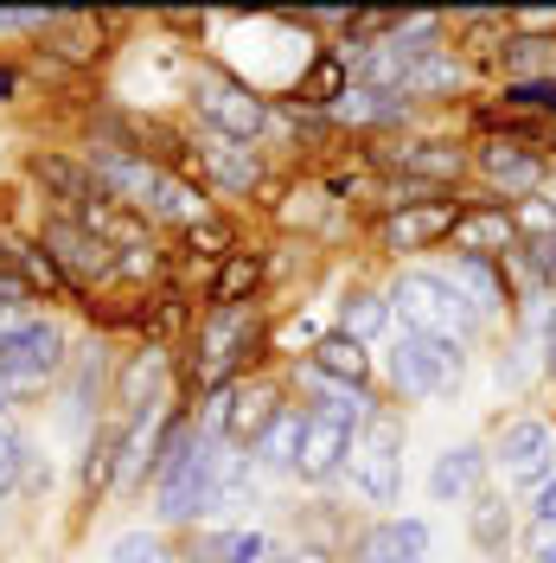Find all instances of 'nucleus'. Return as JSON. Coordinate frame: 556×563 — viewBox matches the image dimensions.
I'll use <instances>...</instances> for the list:
<instances>
[{
	"mask_svg": "<svg viewBox=\"0 0 556 563\" xmlns=\"http://www.w3.org/2000/svg\"><path fill=\"white\" fill-rule=\"evenodd\" d=\"M383 295H390V320H403V333L448 340V346H467L480 333V320H487L454 288V276H435V269H403Z\"/></svg>",
	"mask_w": 556,
	"mask_h": 563,
	"instance_id": "1",
	"label": "nucleus"
},
{
	"mask_svg": "<svg viewBox=\"0 0 556 563\" xmlns=\"http://www.w3.org/2000/svg\"><path fill=\"white\" fill-rule=\"evenodd\" d=\"M218 435L205 429H179L167 461H160V474H154V512H160V526H199L211 512V493H218Z\"/></svg>",
	"mask_w": 556,
	"mask_h": 563,
	"instance_id": "2",
	"label": "nucleus"
},
{
	"mask_svg": "<svg viewBox=\"0 0 556 563\" xmlns=\"http://www.w3.org/2000/svg\"><path fill=\"white\" fill-rule=\"evenodd\" d=\"M346 474L365 506H397V493H403V417L378 410V417L365 422L346 455Z\"/></svg>",
	"mask_w": 556,
	"mask_h": 563,
	"instance_id": "3",
	"label": "nucleus"
},
{
	"mask_svg": "<svg viewBox=\"0 0 556 563\" xmlns=\"http://www.w3.org/2000/svg\"><path fill=\"white\" fill-rule=\"evenodd\" d=\"M371 167L383 179H416V186H435V192H454L460 174L474 167V154L448 135H410V141H383L371 147Z\"/></svg>",
	"mask_w": 556,
	"mask_h": 563,
	"instance_id": "4",
	"label": "nucleus"
},
{
	"mask_svg": "<svg viewBox=\"0 0 556 563\" xmlns=\"http://www.w3.org/2000/svg\"><path fill=\"white\" fill-rule=\"evenodd\" d=\"M256 340H263V327H256L249 308H211L205 327H199V385L231 390L237 365L256 358Z\"/></svg>",
	"mask_w": 556,
	"mask_h": 563,
	"instance_id": "5",
	"label": "nucleus"
},
{
	"mask_svg": "<svg viewBox=\"0 0 556 563\" xmlns=\"http://www.w3.org/2000/svg\"><path fill=\"white\" fill-rule=\"evenodd\" d=\"M460 365H467V346H448V340H422V333H397V352H390V378L403 397H442V390L460 385Z\"/></svg>",
	"mask_w": 556,
	"mask_h": 563,
	"instance_id": "6",
	"label": "nucleus"
},
{
	"mask_svg": "<svg viewBox=\"0 0 556 563\" xmlns=\"http://www.w3.org/2000/svg\"><path fill=\"white\" fill-rule=\"evenodd\" d=\"M192 109L211 135H231V141H256L269 129V103L249 90L244 77H199L192 84Z\"/></svg>",
	"mask_w": 556,
	"mask_h": 563,
	"instance_id": "7",
	"label": "nucleus"
},
{
	"mask_svg": "<svg viewBox=\"0 0 556 563\" xmlns=\"http://www.w3.org/2000/svg\"><path fill=\"white\" fill-rule=\"evenodd\" d=\"M492 467L505 474V487H544L556 474V435H551V422H537V417H519V422H505L499 429V442H492Z\"/></svg>",
	"mask_w": 556,
	"mask_h": 563,
	"instance_id": "8",
	"label": "nucleus"
},
{
	"mask_svg": "<svg viewBox=\"0 0 556 563\" xmlns=\"http://www.w3.org/2000/svg\"><path fill=\"white\" fill-rule=\"evenodd\" d=\"M474 174L487 179L492 192H505V199H537L551 186V161L512 135H487L474 147Z\"/></svg>",
	"mask_w": 556,
	"mask_h": 563,
	"instance_id": "9",
	"label": "nucleus"
},
{
	"mask_svg": "<svg viewBox=\"0 0 556 563\" xmlns=\"http://www.w3.org/2000/svg\"><path fill=\"white\" fill-rule=\"evenodd\" d=\"M38 250L65 269V282L70 288H97V282H109L115 276V250L97 238V231H84L77 218H45V238H38Z\"/></svg>",
	"mask_w": 556,
	"mask_h": 563,
	"instance_id": "10",
	"label": "nucleus"
},
{
	"mask_svg": "<svg viewBox=\"0 0 556 563\" xmlns=\"http://www.w3.org/2000/svg\"><path fill=\"white\" fill-rule=\"evenodd\" d=\"M58 365H65V333L52 320H26L20 333L0 340V397L20 385H45Z\"/></svg>",
	"mask_w": 556,
	"mask_h": 563,
	"instance_id": "11",
	"label": "nucleus"
},
{
	"mask_svg": "<svg viewBox=\"0 0 556 563\" xmlns=\"http://www.w3.org/2000/svg\"><path fill=\"white\" fill-rule=\"evenodd\" d=\"M454 256H487V263H512L519 256V224H512V206H460L448 231Z\"/></svg>",
	"mask_w": 556,
	"mask_h": 563,
	"instance_id": "12",
	"label": "nucleus"
},
{
	"mask_svg": "<svg viewBox=\"0 0 556 563\" xmlns=\"http://www.w3.org/2000/svg\"><path fill=\"white\" fill-rule=\"evenodd\" d=\"M454 218H460L454 199H429V206L383 211V218H378V244L397 250V256H410V250H435V244H448Z\"/></svg>",
	"mask_w": 556,
	"mask_h": 563,
	"instance_id": "13",
	"label": "nucleus"
},
{
	"mask_svg": "<svg viewBox=\"0 0 556 563\" xmlns=\"http://www.w3.org/2000/svg\"><path fill=\"white\" fill-rule=\"evenodd\" d=\"M352 442H358V429L340 417H326V410H308V429H301V461H294V474L301 481H333L340 467H346Z\"/></svg>",
	"mask_w": 556,
	"mask_h": 563,
	"instance_id": "14",
	"label": "nucleus"
},
{
	"mask_svg": "<svg viewBox=\"0 0 556 563\" xmlns=\"http://www.w3.org/2000/svg\"><path fill=\"white\" fill-rule=\"evenodd\" d=\"M281 410H288V404H281L276 385H263V378H256V385H231L224 390V442H231V449H256L263 429H269Z\"/></svg>",
	"mask_w": 556,
	"mask_h": 563,
	"instance_id": "15",
	"label": "nucleus"
},
{
	"mask_svg": "<svg viewBox=\"0 0 556 563\" xmlns=\"http://www.w3.org/2000/svg\"><path fill=\"white\" fill-rule=\"evenodd\" d=\"M487 467H492V455L480 449V442H454V449H442L435 467H429V499H435V506L474 499V493L487 487Z\"/></svg>",
	"mask_w": 556,
	"mask_h": 563,
	"instance_id": "16",
	"label": "nucleus"
},
{
	"mask_svg": "<svg viewBox=\"0 0 556 563\" xmlns=\"http://www.w3.org/2000/svg\"><path fill=\"white\" fill-rule=\"evenodd\" d=\"M429 551V519H378V526L358 531L352 563H422Z\"/></svg>",
	"mask_w": 556,
	"mask_h": 563,
	"instance_id": "17",
	"label": "nucleus"
},
{
	"mask_svg": "<svg viewBox=\"0 0 556 563\" xmlns=\"http://www.w3.org/2000/svg\"><path fill=\"white\" fill-rule=\"evenodd\" d=\"M160 390H167V352L160 346L135 352V358L122 365V385H115V410H122V422H147L154 410H160Z\"/></svg>",
	"mask_w": 556,
	"mask_h": 563,
	"instance_id": "18",
	"label": "nucleus"
},
{
	"mask_svg": "<svg viewBox=\"0 0 556 563\" xmlns=\"http://www.w3.org/2000/svg\"><path fill=\"white\" fill-rule=\"evenodd\" d=\"M199 167H205L224 192H249V186H263V161H256V147L249 141H231V135H199Z\"/></svg>",
	"mask_w": 556,
	"mask_h": 563,
	"instance_id": "19",
	"label": "nucleus"
},
{
	"mask_svg": "<svg viewBox=\"0 0 556 563\" xmlns=\"http://www.w3.org/2000/svg\"><path fill=\"white\" fill-rule=\"evenodd\" d=\"M308 372L326 378V385H365L371 378V352H365V340H352V333H326V340H313Z\"/></svg>",
	"mask_w": 556,
	"mask_h": 563,
	"instance_id": "20",
	"label": "nucleus"
},
{
	"mask_svg": "<svg viewBox=\"0 0 556 563\" xmlns=\"http://www.w3.org/2000/svg\"><path fill=\"white\" fill-rule=\"evenodd\" d=\"M454 288H460L480 314L512 308V276H505V263H487V256H454Z\"/></svg>",
	"mask_w": 556,
	"mask_h": 563,
	"instance_id": "21",
	"label": "nucleus"
},
{
	"mask_svg": "<svg viewBox=\"0 0 556 563\" xmlns=\"http://www.w3.org/2000/svg\"><path fill=\"white\" fill-rule=\"evenodd\" d=\"M467 538H474L487 558H505V551H512V506H505V493L480 487L467 499Z\"/></svg>",
	"mask_w": 556,
	"mask_h": 563,
	"instance_id": "22",
	"label": "nucleus"
},
{
	"mask_svg": "<svg viewBox=\"0 0 556 563\" xmlns=\"http://www.w3.org/2000/svg\"><path fill=\"white\" fill-rule=\"evenodd\" d=\"M301 429H308V410L288 404V410L263 429V442H256V455L249 461H256L263 474H294V461H301Z\"/></svg>",
	"mask_w": 556,
	"mask_h": 563,
	"instance_id": "23",
	"label": "nucleus"
},
{
	"mask_svg": "<svg viewBox=\"0 0 556 563\" xmlns=\"http://www.w3.org/2000/svg\"><path fill=\"white\" fill-rule=\"evenodd\" d=\"M499 70H505V84H537V77H556V38L505 33V45H499Z\"/></svg>",
	"mask_w": 556,
	"mask_h": 563,
	"instance_id": "24",
	"label": "nucleus"
},
{
	"mask_svg": "<svg viewBox=\"0 0 556 563\" xmlns=\"http://www.w3.org/2000/svg\"><path fill=\"white\" fill-rule=\"evenodd\" d=\"M256 288H263V256L256 250H231L218 263V282H211V308H249Z\"/></svg>",
	"mask_w": 556,
	"mask_h": 563,
	"instance_id": "25",
	"label": "nucleus"
},
{
	"mask_svg": "<svg viewBox=\"0 0 556 563\" xmlns=\"http://www.w3.org/2000/svg\"><path fill=\"white\" fill-rule=\"evenodd\" d=\"M147 218H167V224H186V231H192L199 218H211V206H205V192H199L192 179L167 167V174H160V186H154V206H147Z\"/></svg>",
	"mask_w": 556,
	"mask_h": 563,
	"instance_id": "26",
	"label": "nucleus"
},
{
	"mask_svg": "<svg viewBox=\"0 0 556 563\" xmlns=\"http://www.w3.org/2000/svg\"><path fill=\"white\" fill-rule=\"evenodd\" d=\"M352 90V70L340 52H320L308 70H301V109H340Z\"/></svg>",
	"mask_w": 556,
	"mask_h": 563,
	"instance_id": "27",
	"label": "nucleus"
},
{
	"mask_svg": "<svg viewBox=\"0 0 556 563\" xmlns=\"http://www.w3.org/2000/svg\"><path fill=\"white\" fill-rule=\"evenodd\" d=\"M383 327H390V295H378V288H346V301H340V333L378 340Z\"/></svg>",
	"mask_w": 556,
	"mask_h": 563,
	"instance_id": "28",
	"label": "nucleus"
},
{
	"mask_svg": "<svg viewBox=\"0 0 556 563\" xmlns=\"http://www.w3.org/2000/svg\"><path fill=\"white\" fill-rule=\"evenodd\" d=\"M448 90H460V58H454V45L448 52H435V58H422V65L397 84L403 103H416V97H448Z\"/></svg>",
	"mask_w": 556,
	"mask_h": 563,
	"instance_id": "29",
	"label": "nucleus"
},
{
	"mask_svg": "<svg viewBox=\"0 0 556 563\" xmlns=\"http://www.w3.org/2000/svg\"><path fill=\"white\" fill-rule=\"evenodd\" d=\"M499 115L556 122V77H537V84H499Z\"/></svg>",
	"mask_w": 556,
	"mask_h": 563,
	"instance_id": "30",
	"label": "nucleus"
},
{
	"mask_svg": "<svg viewBox=\"0 0 556 563\" xmlns=\"http://www.w3.org/2000/svg\"><path fill=\"white\" fill-rule=\"evenodd\" d=\"M340 122H403L410 115V103L403 97H390V90H365V84H352L346 103L333 109Z\"/></svg>",
	"mask_w": 556,
	"mask_h": 563,
	"instance_id": "31",
	"label": "nucleus"
},
{
	"mask_svg": "<svg viewBox=\"0 0 556 563\" xmlns=\"http://www.w3.org/2000/svg\"><path fill=\"white\" fill-rule=\"evenodd\" d=\"M7 263H13V276L26 282V288H52V295H77V288L65 282V269H58V263H52V256H45L38 244H7Z\"/></svg>",
	"mask_w": 556,
	"mask_h": 563,
	"instance_id": "32",
	"label": "nucleus"
},
{
	"mask_svg": "<svg viewBox=\"0 0 556 563\" xmlns=\"http://www.w3.org/2000/svg\"><path fill=\"white\" fill-rule=\"evenodd\" d=\"M26 481V435L13 422H0V499Z\"/></svg>",
	"mask_w": 556,
	"mask_h": 563,
	"instance_id": "33",
	"label": "nucleus"
},
{
	"mask_svg": "<svg viewBox=\"0 0 556 563\" xmlns=\"http://www.w3.org/2000/svg\"><path fill=\"white\" fill-rule=\"evenodd\" d=\"M109 563H167V544L154 531H129V538H115Z\"/></svg>",
	"mask_w": 556,
	"mask_h": 563,
	"instance_id": "34",
	"label": "nucleus"
},
{
	"mask_svg": "<svg viewBox=\"0 0 556 563\" xmlns=\"http://www.w3.org/2000/svg\"><path fill=\"white\" fill-rule=\"evenodd\" d=\"M186 238H192V244H205L211 256H218V263H224V256H231V224H224V218H218V211H211V218H199V224H192V231H186Z\"/></svg>",
	"mask_w": 556,
	"mask_h": 563,
	"instance_id": "35",
	"label": "nucleus"
},
{
	"mask_svg": "<svg viewBox=\"0 0 556 563\" xmlns=\"http://www.w3.org/2000/svg\"><path fill=\"white\" fill-rule=\"evenodd\" d=\"M531 526L544 531V538H556V474H551L537 493H531Z\"/></svg>",
	"mask_w": 556,
	"mask_h": 563,
	"instance_id": "36",
	"label": "nucleus"
},
{
	"mask_svg": "<svg viewBox=\"0 0 556 563\" xmlns=\"http://www.w3.org/2000/svg\"><path fill=\"white\" fill-rule=\"evenodd\" d=\"M45 13H0V33H45Z\"/></svg>",
	"mask_w": 556,
	"mask_h": 563,
	"instance_id": "37",
	"label": "nucleus"
},
{
	"mask_svg": "<svg viewBox=\"0 0 556 563\" xmlns=\"http://www.w3.org/2000/svg\"><path fill=\"white\" fill-rule=\"evenodd\" d=\"M288 563H333V551H320V544H301V551H288Z\"/></svg>",
	"mask_w": 556,
	"mask_h": 563,
	"instance_id": "38",
	"label": "nucleus"
},
{
	"mask_svg": "<svg viewBox=\"0 0 556 563\" xmlns=\"http://www.w3.org/2000/svg\"><path fill=\"white\" fill-rule=\"evenodd\" d=\"M20 327H26V320H20V308H0V340H7V333H20Z\"/></svg>",
	"mask_w": 556,
	"mask_h": 563,
	"instance_id": "39",
	"label": "nucleus"
},
{
	"mask_svg": "<svg viewBox=\"0 0 556 563\" xmlns=\"http://www.w3.org/2000/svg\"><path fill=\"white\" fill-rule=\"evenodd\" d=\"M544 333H551V372H556V308H551V320H544Z\"/></svg>",
	"mask_w": 556,
	"mask_h": 563,
	"instance_id": "40",
	"label": "nucleus"
},
{
	"mask_svg": "<svg viewBox=\"0 0 556 563\" xmlns=\"http://www.w3.org/2000/svg\"><path fill=\"white\" fill-rule=\"evenodd\" d=\"M531 563H556V538H544V551H537Z\"/></svg>",
	"mask_w": 556,
	"mask_h": 563,
	"instance_id": "41",
	"label": "nucleus"
},
{
	"mask_svg": "<svg viewBox=\"0 0 556 563\" xmlns=\"http://www.w3.org/2000/svg\"><path fill=\"white\" fill-rule=\"evenodd\" d=\"M7 97H13V70H0V103H7Z\"/></svg>",
	"mask_w": 556,
	"mask_h": 563,
	"instance_id": "42",
	"label": "nucleus"
},
{
	"mask_svg": "<svg viewBox=\"0 0 556 563\" xmlns=\"http://www.w3.org/2000/svg\"><path fill=\"white\" fill-rule=\"evenodd\" d=\"M263 563H288V551H276V544H269V558H263Z\"/></svg>",
	"mask_w": 556,
	"mask_h": 563,
	"instance_id": "43",
	"label": "nucleus"
},
{
	"mask_svg": "<svg viewBox=\"0 0 556 563\" xmlns=\"http://www.w3.org/2000/svg\"><path fill=\"white\" fill-rule=\"evenodd\" d=\"M551 263H556V244H551Z\"/></svg>",
	"mask_w": 556,
	"mask_h": 563,
	"instance_id": "44",
	"label": "nucleus"
},
{
	"mask_svg": "<svg viewBox=\"0 0 556 563\" xmlns=\"http://www.w3.org/2000/svg\"><path fill=\"white\" fill-rule=\"evenodd\" d=\"M422 563H435V558H422Z\"/></svg>",
	"mask_w": 556,
	"mask_h": 563,
	"instance_id": "45",
	"label": "nucleus"
},
{
	"mask_svg": "<svg viewBox=\"0 0 556 563\" xmlns=\"http://www.w3.org/2000/svg\"><path fill=\"white\" fill-rule=\"evenodd\" d=\"M0 404H7V397H0Z\"/></svg>",
	"mask_w": 556,
	"mask_h": 563,
	"instance_id": "46",
	"label": "nucleus"
}]
</instances>
